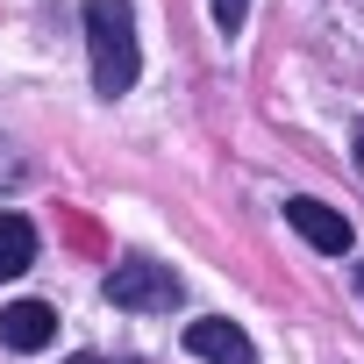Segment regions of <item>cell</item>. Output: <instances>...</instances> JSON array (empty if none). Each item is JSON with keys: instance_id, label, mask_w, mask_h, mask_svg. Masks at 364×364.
I'll return each mask as SVG.
<instances>
[{"instance_id": "cell-1", "label": "cell", "mask_w": 364, "mask_h": 364, "mask_svg": "<svg viewBox=\"0 0 364 364\" xmlns=\"http://www.w3.org/2000/svg\"><path fill=\"white\" fill-rule=\"evenodd\" d=\"M86 50H93V93L100 100H122L136 86V72H143L129 0H86Z\"/></svg>"}, {"instance_id": "cell-2", "label": "cell", "mask_w": 364, "mask_h": 364, "mask_svg": "<svg viewBox=\"0 0 364 364\" xmlns=\"http://www.w3.org/2000/svg\"><path fill=\"white\" fill-rule=\"evenodd\" d=\"M107 300L129 307V314H171L178 300H186V286H178V272H164L150 257H129V264L107 272Z\"/></svg>"}, {"instance_id": "cell-3", "label": "cell", "mask_w": 364, "mask_h": 364, "mask_svg": "<svg viewBox=\"0 0 364 364\" xmlns=\"http://www.w3.org/2000/svg\"><path fill=\"white\" fill-rule=\"evenodd\" d=\"M0 343H8V350H50L58 343V307H43V300L0 307Z\"/></svg>"}, {"instance_id": "cell-4", "label": "cell", "mask_w": 364, "mask_h": 364, "mask_svg": "<svg viewBox=\"0 0 364 364\" xmlns=\"http://www.w3.org/2000/svg\"><path fill=\"white\" fill-rule=\"evenodd\" d=\"M186 350H193V357H208V364H257V343H250L236 321H215V314L186 328Z\"/></svg>"}, {"instance_id": "cell-5", "label": "cell", "mask_w": 364, "mask_h": 364, "mask_svg": "<svg viewBox=\"0 0 364 364\" xmlns=\"http://www.w3.org/2000/svg\"><path fill=\"white\" fill-rule=\"evenodd\" d=\"M286 222H293L314 250H328V257H343V250H350V222H343L336 208H321V200H286Z\"/></svg>"}, {"instance_id": "cell-6", "label": "cell", "mask_w": 364, "mask_h": 364, "mask_svg": "<svg viewBox=\"0 0 364 364\" xmlns=\"http://www.w3.org/2000/svg\"><path fill=\"white\" fill-rule=\"evenodd\" d=\"M36 264V229L29 215H0V279H22Z\"/></svg>"}, {"instance_id": "cell-7", "label": "cell", "mask_w": 364, "mask_h": 364, "mask_svg": "<svg viewBox=\"0 0 364 364\" xmlns=\"http://www.w3.org/2000/svg\"><path fill=\"white\" fill-rule=\"evenodd\" d=\"M243 15H250V0H215V22H222V36H236V29H243Z\"/></svg>"}, {"instance_id": "cell-8", "label": "cell", "mask_w": 364, "mask_h": 364, "mask_svg": "<svg viewBox=\"0 0 364 364\" xmlns=\"http://www.w3.org/2000/svg\"><path fill=\"white\" fill-rule=\"evenodd\" d=\"M15 171H22V164H15V150H8V143H0V186H8V178H15Z\"/></svg>"}, {"instance_id": "cell-9", "label": "cell", "mask_w": 364, "mask_h": 364, "mask_svg": "<svg viewBox=\"0 0 364 364\" xmlns=\"http://www.w3.org/2000/svg\"><path fill=\"white\" fill-rule=\"evenodd\" d=\"M357 171H364V129H357Z\"/></svg>"}, {"instance_id": "cell-10", "label": "cell", "mask_w": 364, "mask_h": 364, "mask_svg": "<svg viewBox=\"0 0 364 364\" xmlns=\"http://www.w3.org/2000/svg\"><path fill=\"white\" fill-rule=\"evenodd\" d=\"M65 364H100V357H65Z\"/></svg>"}, {"instance_id": "cell-11", "label": "cell", "mask_w": 364, "mask_h": 364, "mask_svg": "<svg viewBox=\"0 0 364 364\" xmlns=\"http://www.w3.org/2000/svg\"><path fill=\"white\" fill-rule=\"evenodd\" d=\"M357 293H364V264H357Z\"/></svg>"}]
</instances>
